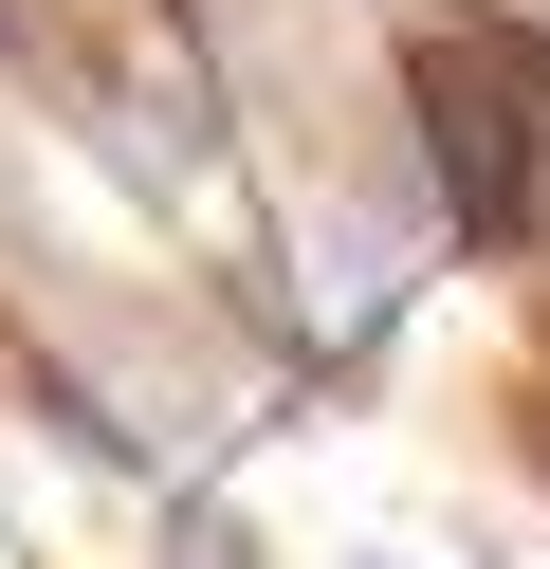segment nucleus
<instances>
[{
    "label": "nucleus",
    "mask_w": 550,
    "mask_h": 569,
    "mask_svg": "<svg viewBox=\"0 0 550 569\" xmlns=\"http://www.w3.org/2000/svg\"><path fill=\"white\" fill-rule=\"evenodd\" d=\"M496 422H513V459L550 478V312H532V349H513V386H496Z\"/></svg>",
    "instance_id": "f03ea898"
},
{
    "label": "nucleus",
    "mask_w": 550,
    "mask_h": 569,
    "mask_svg": "<svg viewBox=\"0 0 550 569\" xmlns=\"http://www.w3.org/2000/svg\"><path fill=\"white\" fill-rule=\"evenodd\" d=\"M386 129L440 258H550V19L532 0H386Z\"/></svg>",
    "instance_id": "f257e3e1"
}]
</instances>
